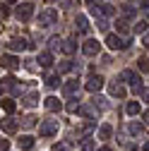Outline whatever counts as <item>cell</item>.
I'll list each match as a JSON object with an SVG mask.
<instances>
[{"label": "cell", "mask_w": 149, "mask_h": 151, "mask_svg": "<svg viewBox=\"0 0 149 151\" xmlns=\"http://www.w3.org/2000/svg\"><path fill=\"white\" fill-rule=\"evenodd\" d=\"M106 46H108L111 50H125V48L130 46V41H125L123 36H118V34H108V36H106Z\"/></svg>", "instance_id": "cell-1"}, {"label": "cell", "mask_w": 149, "mask_h": 151, "mask_svg": "<svg viewBox=\"0 0 149 151\" xmlns=\"http://www.w3.org/2000/svg\"><path fill=\"white\" fill-rule=\"evenodd\" d=\"M58 120H43L41 125H39V134L41 137H53L55 132H58Z\"/></svg>", "instance_id": "cell-2"}, {"label": "cell", "mask_w": 149, "mask_h": 151, "mask_svg": "<svg viewBox=\"0 0 149 151\" xmlns=\"http://www.w3.org/2000/svg\"><path fill=\"white\" fill-rule=\"evenodd\" d=\"M82 53H84V55H89V58H94V55H99V53H101V43H99L96 39H87V41L82 43Z\"/></svg>", "instance_id": "cell-3"}, {"label": "cell", "mask_w": 149, "mask_h": 151, "mask_svg": "<svg viewBox=\"0 0 149 151\" xmlns=\"http://www.w3.org/2000/svg\"><path fill=\"white\" fill-rule=\"evenodd\" d=\"M31 14H34V3H20V5H17V19L29 22Z\"/></svg>", "instance_id": "cell-4"}, {"label": "cell", "mask_w": 149, "mask_h": 151, "mask_svg": "<svg viewBox=\"0 0 149 151\" xmlns=\"http://www.w3.org/2000/svg\"><path fill=\"white\" fill-rule=\"evenodd\" d=\"M58 22V12L55 10H43V12H39V27H51V24H55Z\"/></svg>", "instance_id": "cell-5"}, {"label": "cell", "mask_w": 149, "mask_h": 151, "mask_svg": "<svg viewBox=\"0 0 149 151\" xmlns=\"http://www.w3.org/2000/svg\"><path fill=\"white\" fill-rule=\"evenodd\" d=\"M120 79H123V82H127L130 86H142V79H140V74H137L135 70H123Z\"/></svg>", "instance_id": "cell-6"}, {"label": "cell", "mask_w": 149, "mask_h": 151, "mask_svg": "<svg viewBox=\"0 0 149 151\" xmlns=\"http://www.w3.org/2000/svg\"><path fill=\"white\" fill-rule=\"evenodd\" d=\"M87 91H91V93H96V91H101L103 89V77H99V74H94V77H89L87 79Z\"/></svg>", "instance_id": "cell-7"}, {"label": "cell", "mask_w": 149, "mask_h": 151, "mask_svg": "<svg viewBox=\"0 0 149 151\" xmlns=\"http://www.w3.org/2000/svg\"><path fill=\"white\" fill-rule=\"evenodd\" d=\"M0 67L17 70V67H20V58H17V55H0Z\"/></svg>", "instance_id": "cell-8"}, {"label": "cell", "mask_w": 149, "mask_h": 151, "mask_svg": "<svg viewBox=\"0 0 149 151\" xmlns=\"http://www.w3.org/2000/svg\"><path fill=\"white\" fill-rule=\"evenodd\" d=\"M7 48L14 50V53H22V50H27V48H31V46H29L27 39H12V41L7 43Z\"/></svg>", "instance_id": "cell-9"}, {"label": "cell", "mask_w": 149, "mask_h": 151, "mask_svg": "<svg viewBox=\"0 0 149 151\" xmlns=\"http://www.w3.org/2000/svg\"><path fill=\"white\" fill-rule=\"evenodd\" d=\"M77 91H80V79H70V82L63 84V93L65 96H74Z\"/></svg>", "instance_id": "cell-10"}, {"label": "cell", "mask_w": 149, "mask_h": 151, "mask_svg": "<svg viewBox=\"0 0 149 151\" xmlns=\"http://www.w3.org/2000/svg\"><path fill=\"white\" fill-rule=\"evenodd\" d=\"M74 29L80 34H89V19L87 14H77V19H74Z\"/></svg>", "instance_id": "cell-11"}, {"label": "cell", "mask_w": 149, "mask_h": 151, "mask_svg": "<svg viewBox=\"0 0 149 151\" xmlns=\"http://www.w3.org/2000/svg\"><path fill=\"white\" fill-rule=\"evenodd\" d=\"M125 86L120 84V82H113V84H111V96H113V99H125Z\"/></svg>", "instance_id": "cell-12"}, {"label": "cell", "mask_w": 149, "mask_h": 151, "mask_svg": "<svg viewBox=\"0 0 149 151\" xmlns=\"http://www.w3.org/2000/svg\"><path fill=\"white\" fill-rule=\"evenodd\" d=\"M36 63H39L41 67H51V65H53V53H51V50L39 53V60H36Z\"/></svg>", "instance_id": "cell-13"}, {"label": "cell", "mask_w": 149, "mask_h": 151, "mask_svg": "<svg viewBox=\"0 0 149 151\" xmlns=\"http://www.w3.org/2000/svg\"><path fill=\"white\" fill-rule=\"evenodd\" d=\"M0 129L7 132V134H12V132L17 129V122H14L12 118H5V120H0Z\"/></svg>", "instance_id": "cell-14"}, {"label": "cell", "mask_w": 149, "mask_h": 151, "mask_svg": "<svg viewBox=\"0 0 149 151\" xmlns=\"http://www.w3.org/2000/svg\"><path fill=\"white\" fill-rule=\"evenodd\" d=\"M43 106H46V110H51V113H55V110H60V108H63V103L55 99V96H48Z\"/></svg>", "instance_id": "cell-15"}, {"label": "cell", "mask_w": 149, "mask_h": 151, "mask_svg": "<svg viewBox=\"0 0 149 151\" xmlns=\"http://www.w3.org/2000/svg\"><path fill=\"white\" fill-rule=\"evenodd\" d=\"M27 108H34V106H39V93H36V91H31V93H27V96H24V101H22Z\"/></svg>", "instance_id": "cell-16"}, {"label": "cell", "mask_w": 149, "mask_h": 151, "mask_svg": "<svg viewBox=\"0 0 149 151\" xmlns=\"http://www.w3.org/2000/svg\"><path fill=\"white\" fill-rule=\"evenodd\" d=\"M60 50H63L65 55H72L74 50H77V43H74V41H63V43H60Z\"/></svg>", "instance_id": "cell-17"}, {"label": "cell", "mask_w": 149, "mask_h": 151, "mask_svg": "<svg viewBox=\"0 0 149 151\" xmlns=\"http://www.w3.org/2000/svg\"><path fill=\"white\" fill-rule=\"evenodd\" d=\"M31 146H34V137H31V134H24V137H20V149L29 151Z\"/></svg>", "instance_id": "cell-18"}, {"label": "cell", "mask_w": 149, "mask_h": 151, "mask_svg": "<svg viewBox=\"0 0 149 151\" xmlns=\"http://www.w3.org/2000/svg\"><path fill=\"white\" fill-rule=\"evenodd\" d=\"M111 134H113V127L111 125H101L99 127V139H111Z\"/></svg>", "instance_id": "cell-19"}, {"label": "cell", "mask_w": 149, "mask_h": 151, "mask_svg": "<svg viewBox=\"0 0 149 151\" xmlns=\"http://www.w3.org/2000/svg\"><path fill=\"white\" fill-rule=\"evenodd\" d=\"M116 31L118 34H127L130 31V22L127 19H116Z\"/></svg>", "instance_id": "cell-20"}, {"label": "cell", "mask_w": 149, "mask_h": 151, "mask_svg": "<svg viewBox=\"0 0 149 151\" xmlns=\"http://www.w3.org/2000/svg\"><path fill=\"white\" fill-rule=\"evenodd\" d=\"M58 84H60V74H48V77H46V86L48 89H55Z\"/></svg>", "instance_id": "cell-21"}, {"label": "cell", "mask_w": 149, "mask_h": 151, "mask_svg": "<svg viewBox=\"0 0 149 151\" xmlns=\"http://www.w3.org/2000/svg\"><path fill=\"white\" fill-rule=\"evenodd\" d=\"M127 132H130V134H135V137H140L142 134V125L140 122H130L127 125Z\"/></svg>", "instance_id": "cell-22"}, {"label": "cell", "mask_w": 149, "mask_h": 151, "mask_svg": "<svg viewBox=\"0 0 149 151\" xmlns=\"http://www.w3.org/2000/svg\"><path fill=\"white\" fill-rule=\"evenodd\" d=\"M99 10H101V14H103V17H113V14H116L113 5H108V3H106V5H99Z\"/></svg>", "instance_id": "cell-23"}, {"label": "cell", "mask_w": 149, "mask_h": 151, "mask_svg": "<svg viewBox=\"0 0 149 151\" xmlns=\"http://www.w3.org/2000/svg\"><path fill=\"white\" fill-rule=\"evenodd\" d=\"M80 149H82V151H94V139H91V137H87V139H82V144H80Z\"/></svg>", "instance_id": "cell-24"}, {"label": "cell", "mask_w": 149, "mask_h": 151, "mask_svg": "<svg viewBox=\"0 0 149 151\" xmlns=\"http://www.w3.org/2000/svg\"><path fill=\"white\" fill-rule=\"evenodd\" d=\"M137 113H140V103H137V101H130V103H127V115L135 118Z\"/></svg>", "instance_id": "cell-25"}, {"label": "cell", "mask_w": 149, "mask_h": 151, "mask_svg": "<svg viewBox=\"0 0 149 151\" xmlns=\"http://www.w3.org/2000/svg\"><path fill=\"white\" fill-rule=\"evenodd\" d=\"M0 106H3L5 113H12V110H14V101H12V99H3V101H0Z\"/></svg>", "instance_id": "cell-26"}, {"label": "cell", "mask_w": 149, "mask_h": 151, "mask_svg": "<svg viewBox=\"0 0 149 151\" xmlns=\"http://www.w3.org/2000/svg\"><path fill=\"white\" fill-rule=\"evenodd\" d=\"M96 27H99L101 31H108V19H106L103 14H99V17H96Z\"/></svg>", "instance_id": "cell-27"}, {"label": "cell", "mask_w": 149, "mask_h": 151, "mask_svg": "<svg viewBox=\"0 0 149 151\" xmlns=\"http://www.w3.org/2000/svg\"><path fill=\"white\" fill-rule=\"evenodd\" d=\"M94 106H99V110H108V101L103 96H96L94 99Z\"/></svg>", "instance_id": "cell-28"}, {"label": "cell", "mask_w": 149, "mask_h": 151, "mask_svg": "<svg viewBox=\"0 0 149 151\" xmlns=\"http://www.w3.org/2000/svg\"><path fill=\"white\" fill-rule=\"evenodd\" d=\"M132 31H135V34H144V31H147V22H144V19H142V22H135Z\"/></svg>", "instance_id": "cell-29"}, {"label": "cell", "mask_w": 149, "mask_h": 151, "mask_svg": "<svg viewBox=\"0 0 149 151\" xmlns=\"http://www.w3.org/2000/svg\"><path fill=\"white\" fill-rule=\"evenodd\" d=\"M74 65H72V60H63L60 65H58V72H70Z\"/></svg>", "instance_id": "cell-30"}, {"label": "cell", "mask_w": 149, "mask_h": 151, "mask_svg": "<svg viewBox=\"0 0 149 151\" xmlns=\"http://www.w3.org/2000/svg\"><path fill=\"white\" fill-rule=\"evenodd\" d=\"M34 125H36V118H34V115L22 118V127H27V129H29V127H34Z\"/></svg>", "instance_id": "cell-31"}, {"label": "cell", "mask_w": 149, "mask_h": 151, "mask_svg": "<svg viewBox=\"0 0 149 151\" xmlns=\"http://www.w3.org/2000/svg\"><path fill=\"white\" fill-rule=\"evenodd\" d=\"M60 43H63V41L58 39V36H53V39L48 41V46H51V50H60Z\"/></svg>", "instance_id": "cell-32"}, {"label": "cell", "mask_w": 149, "mask_h": 151, "mask_svg": "<svg viewBox=\"0 0 149 151\" xmlns=\"http://www.w3.org/2000/svg\"><path fill=\"white\" fill-rule=\"evenodd\" d=\"M137 67H140L142 72H149V58H140V60H137Z\"/></svg>", "instance_id": "cell-33"}, {"label": "cell", "mask_w": 149, "mask_h": 151, "mask_svg": "<svg viewBox=\"0 0 149 151\" xmlns=\"http://www.w3.org/2000/svg\"><path fill=\"white\" fill-rule=\"evenodd\" d=\"M70 149V142H60V144H53V151H67Z\"/></svg>", "instance_id": "cell-34"}, {"label": "cell", "mask_w": 149, "mask_h": 151, "mask_svg": "<svg viewBox=\"0 0 149 151\" xmlns=\"http://www.w3.org/2000/svg\"><path fill=\"white\" fill-rule=\"evenodd\" d=\"M77 108H80V101H77V99H72V101L67 103V110H70V113H77Z\"/></svg>", "instance_id": "cell-35"}, {"label": "cell", "mask_w": 149, "mask_h": 151, "mask_svg": "<svg viewBox=\"0 0 149 151\" xmlns=\"http://www.w3.org/2000/svg\"><path fill=\"white\" fill-rule=\"evenodd\" d=\"M91 129H94V122H87V125H82V134H87V132H91Z\"/></svg>", "instance_id": "cell-36"}, {"label": "cell", "mask_w": 149, "mask_h": 151, "mask_svg": "<svg viewBox=\"0 0 149 151\" xmlns=\"http://www.w3.org/2000/svg\"><path fill=\"white\" fill-rule=\"evenodd\" d=\"M7 14H10V10H7V5H3V3H0V17H3V19H5Z\"/></svg>", "instance_id": "cell-37"}, {"label": "cell", "mask_w": 149, "mask_h": 151, "mask_svg": "<svg viewBox=\"0 0 149 151\" xmlns=\"http://www.w3.org/2000/svg\"><path fill=\"white\" fill-rule=\"evenodd\" d=\"M63 5L65 7H74V5H80V0H63Z\"/></svg>", "instance_id": "cell-38"}, {"label": "cell", "mask_w": 149, "mask_h": 151, "mask_svg": "<svg viewBox=\"0 0 149 151\" xmlns=\"http://www.w3.org/2000/svg\"><path fill=\"white\" fill-rule=\"evenodd\" d=\"M10 149V142L7 139H0V151H7Z\"/></svg>", "instance_id": "cell-39"}, {"label": "cell", "mask_w": 149, "mask_h": 151, "mask_svg": "<svg viewBox=\"0 0 149 151\" xmlns=\"http://www.w3.org/2000/svg\"><path fill=\"white\" fill-rule=\"evenodd\" d=\"M142 43H144V46H147V48H149V34H147V36H144V41H142Z\"/></svg>", "instance_id": "cell-40"}, {"label": "cell", "mask_w": 149, "mask_h": 151, "mask_svg": "<svg viewBox=\"0 0 149 151\" xmlns=\"http://www.w3.org/2000/svg\"><path fill=\"white\" fill-rule=\"evenodd\" d=\"M144 122H147V125H149V110H147V113H144Z\"/></svg>", "instance_id": "cell-41"}, {"label": "cell", "mask_w": 149, "mask_h": 151, "mask_svg": "<svg viewBox=\"0 0 149 151\" xmlns=\"http://www.w3.org/2000/svg\"><path fill=\"white\" fill-rule=\"evenodd\" d=\"M144 101H147V103H149V91H144Z\"/></svg>", "instance_id": "cell-42"}, {"label": "cell", "mask_w": 149, "mask_h": 151, "mask_svg": "<svg viewBox=\"0 0 149 151\" xmlns=\"http://www.w3.org/2000/svg\"><path fill=\"white\" fill-rule=\"evenodd\" d=\"M99 151H113V149H108V146H103V149H99Z\"/></svg>", "instance_id": "cell-43"}, {"label": "cell", "mask_w": 149, "mask_h": 151, "mask_svg": "<svg viewBox=\"0 0 149 151\" xmlns=\"http://www.w3.org/2000/svg\"><path fill=\"white\" fill-rule=\"evenodd\" d=\"M87 3H89V5H91V3H96V0H87Z\"/></svg>", "instance_id": "cell-44"}, {"label": "cell", "mask_w": 149, "mask_h": 151, "mask_svg": "<svg viewBox=\"0 0 149 151\" xmlns=\"http://www.w3.org/2000/svg\"><path fill=\"white\" fill-rule=\"evenodd\" d=\"M144 151H149V144H147V146H144Z\"/></svg>", "instance_id": "cell-45"}, {"label": "cell", "mask_w": 149, "mask_h": 151, "mask_svg": "<svg viewBox=\"0 0 149 151\" xmlns=\"http://www.w3.org/2000/svg\"><path fill=\"white\" fill-rule=\"evenodd\" d=\"M7 3H14V0H7Z\"/></svg>", "instance_id": "cell-46"}, {"label": "cell", "mask_w": 149, "mask_h": 151, "mask_svg": "<svg viewBox=\"0 0 149 151\" xmlns=\"http://www.w3.org/2000/svg\"><path fill=\"white\" fill-rule=\"evenodd\" d=\"M46 3H53V0H46Z\"/></svg>", "instance_id": "cell-47"}]
</instances>
